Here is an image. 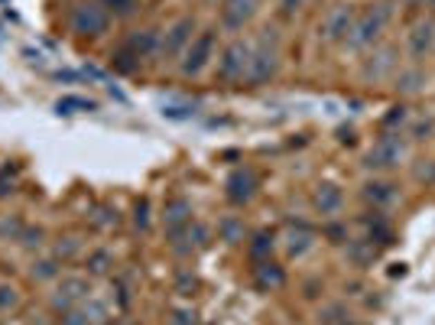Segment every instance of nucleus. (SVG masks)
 Wrapping results in <instances>:
<instances>
[{
	"mask_svg": "<svg viewBox=\"0 0 435 325\" xmlns=\"http://www.w3.org/2000/svg\"><path fill=\"white\" fill-rule=\"evenodd\" d=\"M302 3H306V0H279V13L289 20V17H296V10L302 7Z\"/></svg>",
	"mask_w": 435,
	"mask_h": 325,
	"instance_id": "obj_30",
	"label": "nucleus"
},
{
	"mask_svg": "<svg viewBox=\"0 0 435 325\" xmlns=\"http://www.w3.org/2000/svg\"><path fill=\"white\" fill-rule=\"evenodd\" d=\"M390 68H393V49H380V53H377V62L367 65V68H364V75H367V78H383Z\"/></svg>",
	"mask_w": 435,
	"mask_h": 325,
	"instance_id": "obj_20",
	"label": "nucleus"
},
{
	"mask_svg": "<svg viewBox=\"0 0 435 325\" xmlns=\"http://www.w3.org/2000/svg\"><path fill=\"white\" fill-rule=\"evenodd\" d=\"M257 192V173L254 169H234L231 176H228V198L231 202H237V205H244V202H250Z\"/></svg>",
	"mask_w": 435,
	"mask_h": 325,
	"instance_id": "obj_10",
	"label": "nucleus"
},
{
	"mask_svg": "<svg viewBox=\"0 0 435 325\" xmlns=\"http://www.w3.org/2000/svg\"><path fill=\"white\" fill-rule=\"evenodd\" d=\"M312 241H315V234H312V228H306V225H299V228H293L289 231V254L293 257H302L308 248H312Z\"/></svg>",
	"mask_w": 435,
	"mask_h": 325,
	"instance_id": "obj_15",
	"label": "nucleus"
},
{
	"mask_svg": "<svg viewBox=\"0 0 435 325\" xmlns=\"http://www.w3.org/2000/svg\"><path fill=\"white\" fill-rule=\"evenodd\" d=\"M221 231H224V241H228V244H234V241H241V238H237V234H241V225H237V221H224V225H221Z\"/></svg>",
	"mask_w": 435,
	"mask_h": 325,
	"instance_id": "obj_31",
	"label": "nucleus"
},
{
	"mask_svg": "<svg viewBox=\"0 0 435 325\" xmlns=\"http://www.w3.org/2000/svg\"><path fill=\"white\" fill-rule=\"evenodd\" d=\"M160 46H163V39H160V32H156V30H133V32H130V39H127V49L137 55V59L153 55Z\"/></svg>",
	"mask_w": 435,
	"mask_h": 325,
	"instance_id": "obj_13",
	"label": "nucleus"
},
{
	"mask_svg": "<svg viewBox=\"0 0 435 325\" xmlns=\"http://www.w3.org/2000/svg\"><path fill=\"white\" fill-rule=\"evenodd\" d=\"M432 130V120H423V124H416V137H423V133H429Z\"/></svg>",
	"mask_w": 435,
	"mask_h": 325,
	"instance_id": "obj_35",
	"label": "nucleus"
},
{
	"mask_svg": "<svg viewBox=\"0 0 435 325\" xmlns=\"http://www.w3.org/2000/svg\"><path fill=\"white\" fill-rule=\"evenodd\" d=\"M257 7H260V0H224L221 3V26L224 30H244L247 23L254 20Z\"/></svg>",
	"mask_w": 435,
	"mask_h": 325,
	"instance_id": "obj_7",
	"label": "nucleus"
},
{
	"mask_svg": "<svg viewBox=\"0 0 435 325\" xmlns=\"http://www.w3.org/2000/svg\"><path fill=\"white\" fill-rule=\"evenodd\" d=\"M82 296H88V283L82 280V277H68V280H62V286L53 292V309L55 313H68Z\"/></svg>",
	"mask_w": 435,
	"mask_h": 325,
	"instance_id": "obj_11",
	"label": "nucleus"
},
{
	"mask_svg": "<svg viewBox=\"0 0 435 325\" xmlns=\"http://www.w3.org/2000/svg\"><path fill=\"white\" fill-rule=\"evenodd\" d=\"M62 325H88V313H78V309H68L62 315Z\"/></svg>",
	"mask_w": 435,
	"mask_h": 325,
	"instance_id": "obj_29",
	"label": "nucleus"
},
{
	"mask_svg": "<svg viewBox=\"0 0 435 325\" xmlns=\"http://www.w3.org/2000/svg\"><path fill=\"white\" fill-rule=\"evenodd\" d=\"M279 68V46L276 39L270 43V36H260V43L250 46V62H247V82L254 85H263L276 75Z\"/></svg>",
	"mask_w": 435,
	"mask_h": 325,
	"instance_id": "obj_3",
	"label": "nucleus"
},
{
	"mask_svg": "<svg viewBox=\"0 0 435 325\" xmlns=\"http://www.w3.org/2000/svg\"><path fill=\"white\" fill-rule=\"evenodd\" d=\"M348 257L358 263V267H364V263H371L373 257H377V248H373V241L371 244H361V241H351L348 244Z\"/></svg>",
	"mask_w": 435,
	"mask_h": 325,
	"instance_id": "obj_21",
	"label": "nucleus"
},
{
	"mask_svg": "<svg viewBox=\"0 0 435 325\" xmlns=\"http://www.w3.org/2000/svg\"><path fill=\"white\" fill-rule=\"evenodd\" d=\"M137 225L147 228V202H140V205H137Z\"/></svg>",
	"mask_w": 435,
	"mask_h": 325,
	"instance_id": "obj_34",
	"label": "nucleus"
},
{
	"mask_svg": "<svg viewBox=\"0 0 435 325\" xmlns=\"http://www.w3.org/2000/svg\"><path fill=\"white\" fill-rule=\"evenodd\" d=\"M403 118H406V108H393V114H387V118H383V124H387V127H393V124H403Z\"/></svg>",
	"mask_w": 435,
	"mask_h": 325,
	"instance_id": "obj_32",
	"label": "nucleus"
},
{
	"mask_svg": "<svg viewBox=\"0 0 435 325\" xmlns=\"http://www.w3.org/2000/svg\"><path fill=\"white\" fill-rule=\"evenodd\" d=\"M17 306V290L13 286H0V309H10Z\"/></svg>",
	"mask_w": 435,
	"mask_h": 325,
	"instance_id": "obj_28",
	"label": "nucleus"
},
{
	"mask_svg": "<svg viewBox=\"0 0 435 325\" xmlns=\"http://www.w3.org/2000/svg\"><path fill=\"white\" fill-rule=\"evenodd\" d=\"M257 283H260V286H270V290H276V286H283V283H286V273L279 270V267H276V263H270V260H266V263H260V267H257Z\"/></svg>",
	"mask_w": 435,
	"mask_h": 325,
	"instance_id": "obj_16",
	"label": "nucleus"
},
{
	"mask_svg": "<svg viewBox=\"0 0 435 325\" xmlns=\"http://www.w3.org/2000/svg\"><path fill=\"white\" fill-rule=\"evenodd\" d=\"M137 62H140V59H137L133 53H130L127 46H124L120 53H114V55H111V65H114L117 72H133V68H137Z\"/></svg>",
	"mask_w": 435,
	"mask_h": 325,
	"instance_id": "obj_22",
	"label": "nucleus"
},
{
	"mask_svg": "<svg viewBox=\"0 0 435 325\" xmlns=\"http://www.w3.org/2000/svg\"><path fill=\"white\" fill-rule=\"evenodd\" d=\"M270 250H273V234H257L254 244H250V257H254V260H263Z\"/></svg>",
	"mask_w": 435,
	"mask_h": 325,
	"instance_id": "obj_24",
	"label": "nucleus"
},
{
	"mask_svg": "<svg viewBox=\"0 0 435 325\" xmlns=\"http://www.w3.org/2000/svg\"><path fill=\"white\" fill-rule=\"evenodd\" d=\"M107 263H111V254H107V250H95V254L88 257V270H91V273H104Z\"/></svg>",
	"mask_w": 435,
	"mask_h": 325,
	"instance_id": "obj_26",
	"label": "nucleus"
},
{
	"mask_svg": "<svg viewBox=\"0 0 435 325\" xmlns=\"http://www.w3.org/2000/svg\"><path fill=\"white\" fill-rule=\"evenodd\" d=\"M400 160H403V140L400 137H383L367 153V166L371 169H393V166H400Z\"/></svg>",
	"mask_w": 435,
	"mask_h": 325,
	"instance_id": "obj_8",
	"label": "nucleus"
},
{
	"mask_svg": "<svg viewBox=\"0 0 435 325\" xmlns=\"http://www.w3.org/2000/svg\"><path fill=\"white\" fill-rule=\"evenodd\" d=\"M68 26H72V32H78V36L98 39V36H104V32L111 30V13H107V7L101 0H82V3L72 7Z\"/></svg>",
	"mask_w": 435,
	"mask_h": 325,
	"instance_id": "obj_1",
	"label": "nucleus"
},
{
	"mask_svg": "<svg viewBox=\"0 0 435 325\" xmlns=\"http://www.w3.org/2000/svg\"><path fill=\"white\" fill-rule=\"evenodd\" d=\"M354 7H348V3H341V7H335V10L325 17V23H322V39L325 43H338V39H344L351 32V23H354Z\"/></svg>",
	"mask_w": 435,
	"mask_h": 325,
	"instance_id": "obj_9",
	"label": "nucleus"
},
{
	"mask_svg": "<svg viewBox=\"0 0 435 325\" xmlns=\"http://www.w3.org/2000/svg\"><path fill=\"white\" fill-rule=\"evenodd\" d=\"M189 215H192V205L185 202V198H172L169 205H166V225L169 228L189 225Z\"/></svg>",
	"mask_w": 435,
	"mask_h": 325,
	"instance_id": "obj_17",
	"label": "nucleus"
},
{
	"mask_svg": "<svg viewBox=\"0 0 435 325\" xmlns=\"http://www.w3.org/2000/svg\"><path fill=\"white\" fill-rule=\"evenodd\" d=\"M432 43H435V23L432 20L416 23L413 32H409V39H406V46H409V55H413V59H425V55H429V49H432Z\"/></svg>",
	"mask_w": 435,
	"mask_h": 325,
	"instance_id": "obj_12",
	"label": "nucleus"
},
{
	"mask_svg": "<svg viewBox=\"0 0 435 325\" xmlns=\"http://www.w3.org/2000/svg\"><path fill=\"white\" fill-rule=\"evenodd\" d=\"M107 7V13H114V17H130V13H137L140 0H101Z\"/></svg>",
	"mask_w": 435,
	"mask_h": 325,
	"instance_id": "obj_23",
	"label": "nucleus"
},
{
	"mask_svg": "<svg viewBox=\"0 0 435 325\" xmlns=\"http://www.w3.org/2000/svg\"><path fill=\"white\" fill-rule=\"evenodd\" d=\"M247 62H250V46L244 39H231L218 55V78L221 82H241L247 78Z\"/></svg>",
	"mask_w": 435,
	"mask_h": 325,
	"instance_id": "obj_4",
	"label": "nucleus"
},
{
	"mask_svg": "<svg viewBox=\"0 0 435 325\" xmlns=\"http://www.w3.org/2000/svg\"><path fill=\"white\" fill-rule=\"evenodd\" d=\"M364 198H371L373 205H390L396 198V192H393L390 183H367L364 185Z\"/></svg>",
	"mask_w": 435,
	"mask_h": 325,
	"instance_id": "obj_18",
	"label": "nucleus"
},
{
	"mask_svg": "<svg viewBox=\"0 0 435 325\" xmlns=\"http://www.w3.org/2000/svg\"><path fill=\"white\" fill-rule=\"evenodd\" d=\"M166 118H176V120H182V118H192V108H166L163 111Z\"/></svg>",
	"mask_w": 435,
	"mask_h": 325,
	"instance_id": "obj_33",
	"label": "nucleus"
},
{
	"mask_svg": "<svg viewBox=\"0 0 435 325\" xmlns=\"http://www.w3.org/2000/svg\"><path fill=\"white\" fill-rule=\"evenodd\" d=\"M117 325H130V322H117Z\"/></svg>",
	"mask_w": 435,
	"mask_h": 325,
	"instance_id": "obj_37",
	"label": "nucleus"
},
{
	"mask_svg": "<svg viewBox=\"0 0 435 325\" xmlns=\"http://www.w3.org/2000/svg\"><path fill=\"white\" fill-rule=\"evenodd\" d=\"M387 20H390V7H387V3H377V7H371V10H364L361 17H354L351 32H348V46H354V49H367V46H373L377 39H380Z\"/></svg>",
	"mask_w": 435,
	"mask_h": 325,
	"instance_id": "obj_2",
	"label": "nucleus"
},
{
	"mask_svg": "<svg viewBox=\"0 0 435 325\" xmlns=\"http://www.w3.org/2000/svg\"><path fill=\"white\" fill-rule=\"evenodd\" d=\"M33 277H36V280L55 277V260H39V263H33Z\"/></svg>",
	"mask_w": 435,
	"mask_h": 325,
	"instance_id": "obj_27",
	"label": "nucleus"
},
{
	"mask_svg": "<svg viewBox=\"0 0 435 325\" xmlns=\"http://www.w3.org/2000/svg\"><path fill=\"white\" fill-rule=\"evenodd\" d=\"M212 53H214V30L198 32V36H195V39L189 43V49L182 53V65H179V72H182L185 78L202 75V72H205V65L212 62Z\"/></svg>",
	"mask_w": 435,
	"mask_h": 325,
	"instance_id": "obj_5",
	"label": "nucleus"
},
{
	"mask_svg": "<svg viewBox=\"0 0 435 325\" xmlns=\"http://www.w3.org/2000/svg\"><path fill=\"white\" fill-rule=\"evenodd\" d=\"M98 104L91 98H59L55 101V111L59 114H78V111H95Z\"/></svg>",
	"mask_w": 435,
	"mask_h": 325,
	"instance_id": "obj_19",
	"label": "nucleus"
},
{
	"mask_svg": "<svg viewBox=\"0 0 435 325\" xmlns=\"http://www.w3.org/2000/svg\"><path fill=\"white\" fill-rule=\"evenodd\" d=\"M419 85H423V72H403V75L396 78V88L400 91H419Z\"/></svg>",
	"mask_w": 435,
	"mask_h": 325,
	"instance_id": "obj_25",
	"label": "nucleus"
},
{
	"mask_svg": "<svg viewBox=\"0 0 435 325\" xmlns=\"http://www.w3.org/2000/svg\"><path fill=\"white\" fill-rule=\"evenodd\" d=\"M192 32H195V20H192V17H182V20L172 23L169 32H166V39H163V46H160L163 59H176V55L185 53V49H189V43L195 39Z\"/></svg>",
	"mask_w": 435,
	"mask_h": 325,
	"instance_id": "obj_6",
	"label": "nucleus"
},
{
	"mask_svg": "<svg viewBox=\"0 0 435 325\" xmlns=\"http://www.w3.org/2000/svg\"><path fill=\"white\" fill-rule=\"evenodd\" d=\"M341 202H344V195H341L338 185L325 183V185L315 189V208H319L322 215H335V212L341 208Z\"/></svg>",
	"mask_w": 435,
	"mask_h": 325,
	"instance_id": "obj_14",
	"label": "nucleus"
},
{
	"mask_svg": "<svg viewBox=\"0 0 435 325\" xmlns=\"http://www.w3.org/2000/svg\"><path fill=\"white\" fill-rule=\"evenodd\" d=\"M409 3H416V7H432L435 10V0H409Z\"/></svg>",
	"mask_w": 435,
	"mask_h": 325,
	"instance_id": "obj_36",
	"label": "nucleus"
}]
</instances>
